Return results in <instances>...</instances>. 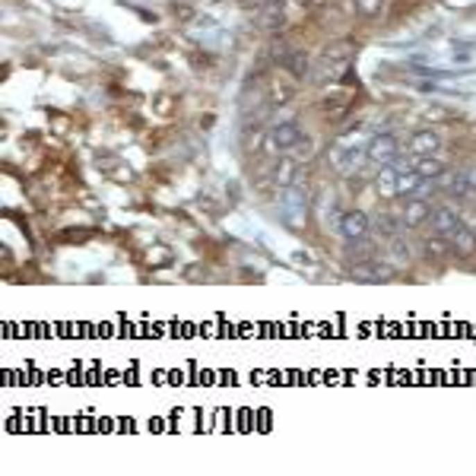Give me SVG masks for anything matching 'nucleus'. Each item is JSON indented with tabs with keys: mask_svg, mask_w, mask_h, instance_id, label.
<instances>
[{
	"mask_svg": "<svg viewBox=\"0 0 476 476\" xmlns=\"http://www.w3.org/2000/svg\"><path fill=\"white\" fill-rule=\"evenodd\" d=\"M429 229L435 232V235H441V238H451L454 232L461 229V213L451 207V203H441V207H435L432 210V216H429Z\"/></svg>",
	"mask_w": 476,
	"mask_h": 476,
	"instance_id": "f257e3e1",
	"label": "nucleus"
},
{
	"mask_svg": "<svg viewBox=\"0 0 476 476\" xmlns=\"http://www.w3.org/2000/svg\"><path fill=\"white\" fill-rule=\"evenodd\" d=\"M397 153H400V146H397L394 134H375L372 140H368V146H365V156L372 159V162H378V165L394 162Z\"/></svg>",
	"mask_w": 476,
	"mask_h": 476,
	"instance_id": "f03ea898",
	"label": "nucleus"
},
{
	"mask_svg": "<svg viewBox=\"0 0 476 476\" xmlns=\"http://www.w3.org/2000/svg\"><path fill=\"white\" fill-rule=\"evenodd\" d=\"M298 140H302V127H298L296 121H283V124L270 127L267 149H270V153H280V149H292Z\"/></svg>",
	"mask_w": 476,
	"mask_h": 476,
	"instance_id": "7ed1b4c3",
	"label": "nucleus"
},
{
	"mask_svg": "<svg viewBox=\"0 0 476 476\" xmlns=\"http://www.w3.org/2000/svg\"><path fill=\"white\" fill-rule=\"evenodd\" d=\"M368 229H372V219H368V213H362V210H350V213L340 216V235L346 238V241L365 238Z\"/></svg>",
	"mask_w": 476,
	"mask_h": 476,
	"instance_id": "20e7f679",
	"label": "nucleus"
},
{
	"mask_svg": "<svg viewBox=\"0 0 476 476\" xmlns=\"http://www.w3.org/2000/svg\"><path fill=\"white\" fill-rule=\"evenodd\" d=\"M305 181V171H302V165H298V159H280V162L273 165V185L276 187H292V185H302Z\"/></svg>",
	"mask_w": 476,
	"mask_h": 476,
	"instance_id": "39448f33",
	"label": "nucleus"
},
{
	"mask_svg": "<svg viewBox=\"0 0 476 476\" xmlns=\"http://www.w3.org/2000/svg\"><path fill=\"white\" fill-rule=\"evenodd\" d=\"M441 146L439 134L435 130H416L409 137V156H435Z\"/></svg>",
	"mask_w": 476,
	"mask_h": 476,
	"instance_id": "423d86ee",
	"label": "nucleus"
},
{
	"mask_svg": "<svg viewBox=\"0 0 476 476\" xmlns=\"http://www.w3.org/2000/svg\"><path fill=\"white\" fill-rule=\"evenodd\" d=\"M432 203L423 201V197H413V201L407 203V210H403V226H409V229H416V226H423L425 219L432 216Z\"/></svg>",
	"mask_w": 476,
	"mask_h": 476,
	"instance_id": "0eeeda50",
	"label": "nucleus"
},
{
	"mask_svg": "<svg viewBox=\"0 0 476 476\" xmlns=\"http://www.w3.org/2000/svg\"><path fill=\"white\" fill-rule=\"evenodd\" d=\"M397 178H400V169H397V162L381 165L378 178H375V187H378L381 197H397Z\"/></svg>",
	"mask_w": 476,
	"mask_h": 476,
	"instance_id": "6e6552de",
	"label": "nucleus"
},
{
	"mask_svg": "<svg viewBox=\"0 0 476 476\" xmlns=\"http://www.w3.org/2000/svg\"><path fill=\"white\" fill-rule=\"evenodd\" d=\"M330 159H334V165L340 171H352V169H359V162L365 159V149H359V146H350V149L337 146L334 153H330Z\"/></svg>",
	"mask_w": 476,
	"mask_h": 476,
	"instance_id": "1a4fd4ad",
	"label": "nucleus"
},
{
	"mask_svg": "<svg viewBox=\"0 0 476 476\" xmlns=\"http://www.w3.org/2000/svg\"><path fill=\"white\" fill-rule=\"evenodd\" d=\"M283 216L289 219V223H298V226H302V216H305V194L298 191V185L289 187V197H286Z\"/></svg>",
	"mask_w": 476,
	"mask_h": 476,
	"instance_id": "9d476101",
	"label": "nucleus"
},
{
	"mask_svg": "<svg viewBox=\"0 0 476 476\" xmlns=\"http://www.w3.org/2000/svg\"><path fill=\"white\" fill-rule=\"evenodd\" d=\"M413 171L419 178H441L445 175V162L435 156H413Z\"/></svg>",
	"mask_w": 476,
	"mask_h": 476,
	"instance_id": "9b49d317",
	"label": "nucleus"
},
{
	"mask_svg": "<svg viewBox=\"0 0 476 476\" xmlns=\"http://www.w3.org/2000/svg\"><path fill=\"white\" fill-rule=\"evenodd\" d=\"M451 248L461 257H470V254H476V229H467V226H461V229L451 235Z\"/></svg>",
	"mask_w": 476,
	"mask_h": 476,
	"instance_id": "f8f14e48",
	"label": "nucleus"
},
{
	"mask_svg": "<svg viewBox=\"0 0 476 476\" xmlns=\"http://www.w3.org/2000/svg\"><path fill=\"white\" fill-rule=\"evenodd\" d=\"M261 26L270 32L283 29V0H267L261 10Z\"/></svg>",
	"mask_w": 476,
	"mask_h": 476,
	"instance_id": "ddd939ff",
	"label": "nucleus"
},
{
	"mask_svg": "<svg viewBox=\"0 0 476 476\" xmlns=\"http://www.w3.org/2000/svg\"><path fill=\"white\" fill-rule=\"evenodd\" d=\"M352 58V45L350 42H337V45H330L328 51L321 54V64H334V67H346Z\"/></svg>",
	"mask_w": 476,
	"mask_h": 476,
	"instance_id": "4468645a",
	"label": "nucleus"
},
{
	"mask_svg": "<svg viewBox=\"0 0 476 476\" xmlns=\"http://www.w3.org/2000/svg\"><path fill=\"white\" fill-rule=\"evenodd\" d=\"M280 64H283V67L289 70V74L296 76V80L308 76V54H305V51H296V48H289V51H286V58L280 60Z\"/></svg>",
	"mask_w": 476,
	"mask_h": 476,
	"instance_id": "2eb2a0df",
	"label": "nucleus"
},
{
	"mask_svg": "<svg viewBox=\"0 0 476 476\" xmlns=\"http://www.w3.org/2000/svg\"><path fill=\"white\" fill-rule=\"evenodd\" d=\"M350 273L356 276L359 283H375V280H387V276H391V267H375V264H356V267H350Z\"/></svg>",
	"mask_w": 476,
	"mask_h": 476,
	"instance_id": "dca6fc26",
	"label": "nucleus"
},
{
	"mask_svg": "<svg viewBox=\"0 0 476 476\" xmlns=\"http://www.w3.org/2000/svg\"><path fill=\"white\" fill-rule=\"evenodd\" d=\"M387 254H391V261L400 264V267H407V264L413 261V248H409V241H407V238H400V235L391 238V248H387Z\"/></svg>",
	"mask_w": 476,
	"mask_h": 476,
	"instance_id": "f3484780",
	"label": "nucleus"
},
{
	"mask_svg": "<svg viewBox=\"0 0 476 476\" xmlns=\"http://www.w3.org/2000/svg\"><path fill=\"white\" fill-rule=\"evenodd\" d=\"M425 178H419L416 171H400V178H397V197H413V194H419V187H423Z\"/></svg>",
	"mask_w": 476,
	"mask_h": 476,
	"instance_id": "a211bd4d",
	"label": "nucleus"
},
{
	"mask_svg": "<svg viewBox=\"0 0 476 476\" xmlns=\"http://www.w3.org/2000/svg\"><path fill=\"white\" fill-rule=\"evenodd\" d=\"M448 194L451 197H476L473 185H470V175L467 171H457V175H451V181H448Z\"/></svg>",
	"mask_w": 476,
	"mask_h": 476,
	"instance_id": "6ab92c4d",
	"label": "nucleus"
},
{
	"mask_svg": "<svg viewBox=\"0 0 476 476\" xmlns=\"http://www.w3.org/2000/svg\"><path fill=\"white\" fill-rule=\"evenodd\" d=\"M346 251H350L352 261H368L372 251H375V245H372V238L365 235V238H356V241H346Z\"/></svg>",
	"mask_w": 476,
	"mask_h": 476,
	"instance_id": "aec40b11",
	"label": "nucleus"
},
{
	"mask_svg": "<svg viewBox=\"0 0 476 476\" xmlns=\"http://www.w3.org/2000/svg\"><path fill=\"white\" fill-rule=\"evenodd\" d=\"M423 251L432 254V257H445V254L451 251V238H441V235H435V232H432V235L423 241Z\"/></svg>",
	"mask_w": 476,
	"mask_h": 476,
	"instance_id": "412c9836",
	"label": "nucleus"
},
{
	"mask_svg": "<svg viewBox=\"0 0 476 476\" xmlns=\"http://www.w3.org/2000/svg\"><path fill=\"white\" fill-rule=\"evenodd\" d=\"M375 229H378L381 235L394 238V235H400V219H397V216H387V213H378L375 216Z\"/></svg>",
	"mask_w": 476,
	"mask_h": 476,
	"instance_id": "4be33fe9",
	"label": "nucleus"
},
{
	"mask_svg": "<svg viewBox=\"0 0 476 476\" xmlns=\"http://www.w3.org/2000/svg\"><path fill=\"white\" fill-rule=\"evenodd\" d=\"M292 149H296V159H298V162H308V159L314 156V143L305 140V137H302V140H298Z\"/></svg>",
	"mask_w": 476,
	"mask_h": 476,
	"instance_id": "5701e85b",
	"label": "nucleus"
},
{
	"mask_svg": "<svg viewBox=\"0 0 476 476\" xmlns=\"http://www.w3.org/2000/svg\"><path fill=\"white\" fill-rule=\"evenodd\" d=\"M381 10H384V0H359V13L368 16V19H372V16H378Z\"/></svg>",
	"mask_w": 476,
	"mask_h": 476,
	"instance_id": "b1692460",
	"label": "nucleus"
},
{
	"mask_svg": "<svg viewBox=\"0 0 476 476\" xmlns=\"http://www.w3.org/2000/svg\"><path fill=\"white\" fill-rule=\"evenodd\" d=\"M467 175H470V185H473V191H476V169H470Z\"/></svg>",
	"mask_w": 476,
	"mask_h": 476,
	"instance_id": "393cba45",
	"label": "nucleus"
},
{
	"mask_svg": "<svg viewBox=\"0 0 476 476\" xmlns=\"http://www.w3.org/2000/svg\"><path fill=\"white\" fill-rule=\"evenodd\" d=\"M238 3H245V7H257L261 0H238Z\"/></svg>",
	"mask_w": 476,
	"mask_h": 476,
	"instance_id": "a878e982",
	"label": "nucleus"
},
{
	"mask_svg": "<svg viewBox=\"0 0 476 476\" xmlns=\"http://www.w3.org/2000/svg\"><path fill=\"white\" fill-rule=\"evenodd\" d=\"M308 7H318V3H324V0H305Z\"/></svg>",
	"mask_w": 476,
	"mask_h": 476,
	"instance_id": "bb28decb",
	"label": "nucleus"
}]
</instances>
